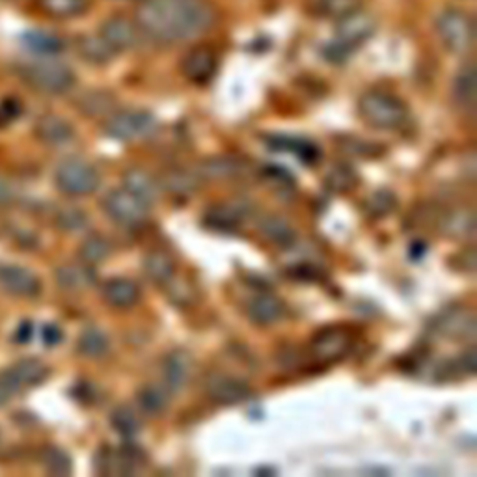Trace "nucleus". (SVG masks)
<instances>
[{"label": "nucleus", "mask_w": 477, "mask_h": 477, "mask_svg": "<svg viewBox=\"0 0 477 477\" xmlns=\"http://www.w3.org/2000/svg\"><path fill=\"white\" fill-rule=\"evenodd\" d=\"M248 317H251L252 323L259 325V326H268V325H275L278 323L284 314H285V308L280 302V299H276L275 295H258L251 300L248 304Z\"/></svg>", "instance_id": "nucleus-25"}, {"label": "nucleus", "mask_w": 477, "mask_h": 477, "mask_svg": "<svg viewBox=\"0 0 477 477\" xmlns=\"http://www.w3.org/2000/svg\"><path fill=\"white\" fill-rule=\"evenodd\" d=\"M251 384L243 379L230 377V375H218L207 382V396H210L218 405H237L251 398Z\"/></svg>", "instance_id": "nucleus-17"}, {"label": "nucleus", "mask_w": 477, "mask_h": 477, "mask_svg": "<svg viewBox=\"0 0 477 477\" xmlns=\"http://www.w3.org/2000/svg\"><path fill=\"white\" fill-rule=\"evenodd\" d=\"M30 336H32V328H30V325H29V323L21 325V328H19V338H21V341H23V343L29 341Z\"/></svg>", "instance_id": "nucleus-47"}, {"label": "nucleus", "mask_w": 477, "mask_h": 477, "mask_svg": "<svg viewBox=\"0 0 477 477\" xmlns=\"http://www.w3.org/2000/svg\"><path fill=\"white\" fill-rule=\"evenodd\" d=\"M133 19L144 37L177 45L211 32L218 10L211 0H140Z\"/></svg>", "instance_id": "nucleus-1"}, {"label": "nucleus", "mask_w": 477, "mask_h": 477, "mask_svg": "<svg viewBox=\"0 0 477 477\" xmlns=\"http://www.w3.org/2000/svg\"><path fill=\"white\" fill-rule=\"evenodd\" d=\"M112 97L109 94H103V92H92L82 95L78 101V109L85 112L86 116H103V114H109V111L112 109Z\"/></svg>", "instance_id": "nucleus-41"}, {"label": "nucleus", "mask_w": 477, "mask_h": 477, "mask_svg": "<svg viewBox=\"0 0 477 477\" xmlns=\"http://www.w3.org/2000/svg\"><path fill=\"white\" fill-rule=\"evenodd\" d=\"M12 198H13V193H12V189H10V185H8L6 181L0 179V205L10 203Z\"/></svg>", "instance_id": "nucleus-46"}, {"label": "nucleus", "mask_w": 477, "mask_h": 477, "mask_svg": "<svg viewBox=\"0 0 477 477\" xmlns=\"http://www.w3.org/2000/svg\"><path fill=\"white\" fill-rule=\"evenodd\" d=\"M111 424L121 434L123 439H133V437H136L138 431L142 429V422L138 418V414L135 412V408H131L127 405L118 407L112 412Z\"/></svg>", "instance_id": "nucleus-37"}, {"label": "nucleus", "mask_w": 477, "mask_h": 477, "mask_svg": "<svg viewBox=\"0 0 477 477\" xmlns=\"http://www.w3.org/2000/svg\"><path fill=\"white\" fill-rule=\"evenodd\" d=\"M8 373L12 375V379L17 382V386L21 390L25 388H32L44 382L49 377V367L37 360V358H25V360H19L17 364H13Z\"/></svg>", "instance_id": "nucleus-26"}, {"label": "nucleus", "mask_w": 477, "mask_h": 477, "mask_svg": "<svg viewBox=\"0 0 477 477\" xmlns=\"http://www.w3.org/2000/svg\"><path fill=\"white\" fill-rule=\"evenodd\" d=\"M437 32L448 51L466 54L473 49L475 25L468 12L461 8H448L437 17Z\"/></svg>", "instance_id": "nucleus-6"}, {"label": "nucleus", "mask_w": 477, "mask_h": 477, "mask_svg": "<svg viewBox=\"0 0 477 477\" xmlns=\"http://www.w3.org/2000/svg\"><path fill=\"white\" fill-rule=\"evenodd\" d=\"M92 0H36L41 13L53 19H73L88 12Z\"/></svg>", "instance_id": "nucleus-29"}, {"label": "nucleus", "mask_w": 477, "mask_h": 477, "mask_svg": "<svg viewBox=\"0 0 477 477\" xmlns=\"http://www.w3.org/2000/svg\"><path fill=\"white\" fill-rule=\"evenodd\" d=\"M0 287L13 297L34 299L41 292V282L34 273L29 271V268L6 265L0 267Z\"/></svg>", "instance_id": "nucleus-14"}, {"label": "nucleus", "mask_w": 477, "mask_h": 477, "mask_svg": "<svg viewBox=\"0 0 477 477\" xmlns=\"http://www.w3.org/2000/svg\"><path fill=\"white\" fill-rule=\"evenodd\" d=\"M111 254H112V244L107 237H103V235H90L88 239L82 241L78 248L80 261L90 267L109 259Z\"/></svg>", "instance_id": "nucleus-32"}, {"label": "nucleus", "mask_w": 477, "mask_h": 477, "mask_svg": "<svg viewBox=\"0 0 477 477\" xmlns=\"http://www.w3.org/2000/svg\"><path fill=\"white\" fill-rule=\"evenodd\" d=\"M218 70V54L205 45L193 47L181 60L183 77L193 85H207Z\"/></svg>", "instance_id": "nucleus-12"}, {"label": "nucleus", "mask_w": 477, "mask_h": 477, "mask_svg": "<svg viewBox=\"0 0 477 477\" xmlns=\"http://www.w3.org/2000/svg\"><path fill=\"white\" fill-rule=\"evenodd\" d=\"M475 328V314L466 306H453L434 321V332L457 341H473Z\"/></svg>", "instance_id": "nucleus-10"}, {"label": "nucleus", "mask_w": 477, "mask_h": 477, "mask_svg": "<svg viewBox=\"0 0 477 477\" xmlns=\"http://www.w3.org/2000/svg\"><path fill=\"white\" fill-rule=\"evenodd\" d=\"M123 189L129 191L148 207L157 203L160 198L159 181L150 172L138 169V166H133V169L123 174Z\"/></svg>", "instance_id": "nucleus-18"}, {"label": "nucleus", "mask_w": 477, "mask_h": 477, "mask_svg": "<svg viewBox=\"0 0 477 477\" xmlns=\"http://www.w3.org/2000/svg\"><path fill=\"white\" fill-rule=\"evenodd\" d=\"M21 391V388L17 386V382L12 379V375L8 371L0 373V408L6 407L17 393Z\"/></svg>", "instance_id": "nucleus-44"}, {"label": "nucleus", "mask_w": 477, "mask_h": 477, "mask_svg": "<svg viewBox=\"0 0 477 477\" xmlns=\"http://www.w3.org/2000/svg\"><path fill=\"white\" fill-rule=\"evenodd\" d=\"M103 131L109 138L119 142H140L157 135L159 121L148 111L127 109L109 114L103 123Z\"/></svg>", "instance_id": "nucleus-5"}, {"label": "nucleus", "mask_w": 477, "mask_h": 477, "mask_svg": "<svg viewBox=\"0 0 477 477\" xmlns=\"http://www.w3.org/2000/svg\"><path fill=\"white\" fill-rule=\"evenodd\" d=\"M103 299L105 302L112 308L118 309H127L131 306H135L142 293H140V287L127 278H111L103 285Z\"/></svg>", "instance_id": "nucleus-20"}, {"label": "nucleus", "mask_w": 477, "mask_h": 477, "mask_svg": "<svg viewBox=\"0 0 477 477\" xmlns=\"http://www.w3.org/2000/svg\"><path fill=\"white\" fill-rule=\"evenodd\" d=\"M350 347H352V336L349 334V330L340 326L319 330L312 338V343H309L312 355L321 362H336L343 358L350 350Z\"/></svg>", "instance_id": "nucleus-11"}, {"label": "nucleus", "mask_w": 477, "mask_h": 477, "mask_svg": "<svg viewBox=\"0 0 477 477\" xmlns=\"http://www.w3.org/2000/svg\"><path fill=\"white\" fill-rule=\"evenodd\" d=\"M248 170V164L243 159L234 155H213L207 157L198 164L200 179L210 181H232L235 177L244 176Z\"/></svg>", "instance_id": "nucleus-16"}, {"label": "nucleus", "mask_w": 477, "mask_h": 477, "mask_svg": "<svg viewBox=\"0 0 477 477\" xmlns=\"http://www.w3.org/2000/svg\"><path fill=\"white\" fill-rule=\"evenodd\" d=\"M78 54L94 66H105L116 56V53L103 41V37L97 36H85L78 39Z\"/></svg>", "instance_id": "nucleus-30"}, {"label": "nucleus", "mask_w": 477, "mask_h": 477, "mask_svg": "<svg viewBox=\"0 0 477 477\" xmlns=\"http://www.w3.org/2000/svg\"><path fill=\"white\" fill-rule=\"evenodd\" d=\"M439 230L442 235L453 241L473 239L475 235V217L470 207H459V210L448 211L439 220Z\"/></svg>", "instance_id": "nucleus-19"}, {"label": "nucleus", "mask_w": 477, "mask_h": 477, "mask_svg": "<svg viewBox=\"0 0 477 477\" xmlns=\"http://www.w3.org/2000/svg\"><path fill=\"white\" fill-rule=\"evenodd\" d=\"M60 340H62V330H60L58 326H54V325H47V326L44 328V341H45L47 347H53V345L60 343Z\"/></svg>", "instance_id": "nucleus-45"}, {"label": "nucleus", "mask_w": 477, "mask_h": 477, "mask_svg": "<svg viewBox=\"0 0 477 477\" xmlns=\"http://www.w3.org/2000/svg\"><path fill=\"white\" fill-rule=\"evenodd\" d=\"M41 465L53 475H68L71 473V459L66 451L60 448H47L41 453Z\"/></svg>", "instance_id": "nucleus-40"}, {"label": "nucleus", "mask_w": 477, "mask_h": 477, "mask_svg": "<svg viewBox=\"0 0 477 477\" xmlns=\"http://www.w3.org/2000/svg\"><path fill=\"white\" fill-rule=\"evenodd\" d=\"M88 224L86 213H82L78 207H64L56 213V226L64 232H80Z\"/></svg>", "instance_id": "nucleus-42"}, {"label": "nucleus", "mask_w": 477, "mask_h": 477, "mask_svg": "<svg viewBox=\"0 0 477 477\" xmlns=\"http://www.w3.org/2000/svg\"><path fill=\"white\" fill-rule=\"evenodd\" d=\"M244 218V210L241 205L232 203H220L211 207L207 211V222L213 227H220V230H234Z\"/></svg>", "instance_id": "nucleus-33"}, {"label": "nucleus", "mask_w": 477, "mask_h": 477, "mask_svg": "<svg viewBox=\"0 0 477 477\" xmlns=\"http://www.w3.org/2000/svg\"><path fill=\"white\" fill-rule=\"evenodd\" d=\"M54 183L62 193L70 196H86L99 189L101 177L90 162L68 159L56 169Z\"/></svg>", "instance_id": "nucleus-7"}, {"label": "nucleus", "mask_w": 477, "mask_h": 477, "mask_svg": "<svg viewBox=\"0 0 477 477\" xmlns=\"http://www.w3.org/2000/svg\"><path fill=\"white\" fill-rule=\"evenodd\" d=\"M193 375V357L185 349L172 350L162 362V384L172 393H179Z\"/></svg>", "instance_id": "nucleus-15"}, {"label": "nucleus", "mask_w": 477, "mask_h": 477, "mask_svg": "<svg viewBox=\"0 0 477 477\" xmlns=\"http://www.w3.org/2000/svg\"><path fill=\"white\" fill-rule=\"evenodd\" d=\"M159 185H160V189L169 191V193H172L176 196H191L200 189L201 179L194 172L181 170V169H172V170H166L160 176Z\"/></svg>", "instance_id": "nucleus-27"}, {"label": "nucleus", "mask_w": 477, "mask_h": 477, "mask_svg": "<svg viewBox=\"0 0 477 477\" xmlns=\"http://www.w3.org/2000/svg\"><path fill=\"white\" fill-rule=\"evenodd\" d=\"M144 461V453L135 446H123L118 451L103 449L97 457V468L109 475H129L138 470Z\"/></svg>", "instance_id": "nucleus-13"}, {"label": "nucleus", "mask_w": 477, "mask_h": 477, "mask_svg": "<svg viewBox=\"0 0 477 477\" xmlns=\"http://www.w3.org/2000/svg\"><path fill=\"white\" fill-rule=\"evenodd\" d=\"M172 393L164 384H150L138 391V405L148 414H160L170 405Z\"/></svg>", "instance_id": "nucleus-31"}, {"label": "nucleus", "mask_w": 477, "mask_h": 477, "mask_svg": "<svg viewBox=\"0 0 477 477\" xmlns=\"http://www.w3.org/2000/svg\"><path fill=\"white\" fill-rule=\"evenodd\" d=\"M144 273L157 285H170L176 278L177 265L174 258L164 251H152L142 261Z\"/></svg>", "instance_id": "nucleus-22"}, {"label": "nucleus", "mask_w": 477, "mask_h": 477, "mask_svg": "<svg viewBox=\"0 0 477 477\" xmlns=\"http://www.w3.org/2000/svg\"><path fill=\"white\" fill-rule=\"evenodd\" d=\"M103 211H105L114 222L136 227L148 220V210L150 207L140 201L136 196H133L126 189H114L111 191L101 201Z\"/></svg>", "instance_id": "nucleus-8"}, {"label": "nucleus", "mask_w": 477, "mask_h": 477, "mask_svg": "<svg viewBox=\"0 0 477 477\" xmlns=\"http://www.w3.org/2000/svg\"><path fill=\"white\" fill-rule=\"evenodd\" d=\"M267 144H271L276 152H293L304 162H312V160L316 162L319 157V150L314 146V144H309L306 140H299L292 136H271L267 140Z\"/></svg>", "instance_id": "nucleus-34"}, {"label": "nucleus", "mask_w": 477, "mask_h": 477, "mask_svg": "<svg viewBox=\"0 0 477 477\" xmlns=\"http://www.w3.org/2000/svg\"><path fill=\"white\" fill-rule=\"evenodd\" d=\"M21 77L32 90L45 95H62L75 86V73L54 60L32 62L21 68Z\"/></svg>", "instance_id": "nucleus-4"}, {"label": "nucleus", "mask_w": 477, "mask_h": 477, "mask_svg": "<svg viewBox=\"0 0 477 477\" xmlns=\"http://www.w3.org/2000/svg\"><path fill=\"white\" fill-rule=\"evenodd\" d=\"M358 114L366 126L379 131L401 129L408 119L405 101L382 90H369L358 99Z\"/></svg>", "instance_id": "nucleus-2"}, {"label": "nucleus", "mask_w": 477, "mask_h": 477, "mask_svg": "<svg viewBox=\"0 0 477 477\" xmlns=\"http://www.w3.org/2000/svg\"><path fill=\"white\" fill-rule=\"evenodd\" d=\"M97 276L86 263H68L56 268V282L66 292H85L95 284Z\"/></svg>", "instance_id": "nucleus-21"}, {"label": "nucleus", "mask_w": 477, "mask_h": 477, "mask_svg": "<svg viewBox=\"0 0 477 477\" xmlns=\"http://www.w3.org/2000/svg\"><path fill=\"white\" fill-rule=\"evenodd\" d=\"M36 135L41 142L51 144V146H60L73 138L75 131L71 123L56 114H45L41 116L36 123Z\"/></svg>", "instance_id": "nucleus-24"}, {"label": "nucleus", "mask_w": 477, "mask_h": 477, "mask_svg": "<svg viewBox=\"0 0 477 477\" xmlns=\"http://www.w3.org/2000/svg\"><path fill=\"white\" fill-rule=\"evenodd\" d=\"M99 36L116 54L135 51L144 39L136 21L123 13L112 15L103 21V25L99 29Z\"/></svg>", "instance_id": "nucleus-9"}, {"label": "nucleus", "mask_w": 477, "mask_h": 477, "mask_svg": "<svg viewBox=\"0 0 477 477\" xmlns=\"http://www.w3.org/2000/svg\"><path fill=\"white\" fill-rule=\"evenodd\" d=\"M398 200L396 194L390 193V191H377L375 194H371L366 203H364V210L373 217V218H381L390 215L393 210H396Z\"/></svg>", "instance_id": "nucleus-39"}, {"label": "nucleus", "mask_w": 477, "mask_h": 477, "mask_svg": "<svg viewBox=\"0 0 477 477\" xmlns=\"http://www.w3.org/2000/svg\"><path fill=\"white\" fill-rule=\"evenodd\" d=\"M326 185L336 193H347L357 185V176L352 174V170L347 169V166H334V169L326 174Z\"/></svg>", "instance_id": "nucleus-43"}, {"label": "nucleus", "mask_w": 477, "mask_h": 477, "mask_svg": "<svg viewBox=\"0 0 477 477\" xmlns=\"http://www.w3.org/2000/svg\"><path fill=\"white\" fill-rule=\"evenodd\" d=\"M78 352L88 358H99L109 350V338L97 328H86L78 338Z\"/></svg>", "instance_id": "nucleus-38"}, {"label": "nucleus", "mask_w": 477, "mask_h": 477, "mask_svg": "<svg viewBox=\"0 0 477 477\" xmlns=\"http://www.w3.org/2000/svg\"><path fill=\"white\" fill-rule=\"evenodd\" d=\"M258 230L268 243H273L280 248H289L297 243L295 227L280 215H265L263 218H259Z\"/></svg>", "instance_id": "nucleus-23"}, {"label": "nucleus", "mask_w": 477, "mask_h": 477, "mask_svg": "<svg viewBox=\"0 0 477 477\" xmlns=\"http://www.w3.org/2000/svg\"><path fill=\"white\" fill-rule=\"evenodd\" d=\"M336 37L326 45L325 56L330 62H341L352 51L364 45L369 37H373L377 30V23L369 13L358 10L340 21H336Z\"/></svg>", "instance_id": "nucleus-3"}, {"label": "nucleus", "mask_w": 477, "mask_h": 477, "mask_svg": "<svg viewBox=\"0 0 477 477\" xmlns=\"http://www.w3.org/2000/svg\"><path fill=\"white\" fill-rule=\"evenodd\" d=\"M362 0H316V13L317 17L340 21L350 13L362 10Z\"/></svg>", "instance_id": "nucleus-35"}, {"label": "nucleus", "mask_w": 477, "mask_h": 477, "mask_svg": "<svg viewBox=\"0 0 477 477\" xmlns=\"http://www.w3.org/2000/svg\"><path fill=\"white\" fill-rule=\"evenodd\" d=\"M453 97H455V103H457L463 111H473V107H475V70H473L472 62H466V64L459 70L457 77H455Z\"/></svg>", "instance_id": "nucleus-28"}, {"label": "nucleus", "mask_w": 477, "mask_h": 477, "mask_svg": "<svg viewBox=\"0 0 477 477\" xmlns=\"http://www.w3.org/2000/svg\"><path fill=\"white\" fill-rule=\"evenodd\" d=\"M23 41L30 51L37 54H58L60 51H64V41L49 32H41V30L27 32L23 36Z\"/></svg>", "instance_id": "nucleus-36"}]
</instances>
